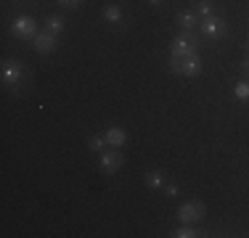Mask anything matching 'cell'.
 Here are the masks:
<instances>
[{"instance_id":"obj_1","label":"cell","mask_w":249,"mask_h":238,"mask_svg":"<svg viewBox=\"0 0 249 238\" xmlns=\"http://www.w3.org/2000/svg\"><path fill=\"white\" fill-rule=\"evenodd\" d=\"M173 58H186L191 56V53H196V34H194V29H183L180 34L173 40Z\"/></svg>"},{"instance_id":"obj_2","label":"cell","mask_w":249,"mask_h":238,"mask_svg":"<svg viewBox=\"0 0 249 238\" xmlns=\"http://www.w3.org/2000/svg\"><path fill=\"white\" fill-rule=\"evenodd\" d=\"M170 69H173L175 74L196 77L201 71V58L196 56V53H191V56H186V58H173V61H170Z\"/></svg>"},{"instance_id":"obj_3","label":"cell","mask_w":249,"mask_h":238,"mask_svg":"<svg viewBox=\"0 0 249 238\" xmlns=\"http://www.w3.org/2000/svg\"><path fill=\"white\" fill-rule=\"evenodd\" d=\"M11 32H14L19 40H35V34H37V24H35L32 16L21 14V16H16V19L11 21Z\"/></svg>"},{"instance_id":"obj_4","label":"cell","mask_w":249,"mask_h":238,"mask_svg":"<svg viewBox=\"0 0 249 238\" xmlns=\"http://www.w3.org/2000/svg\"><path fill=\"white\" fill-rule=\"evenodd\" d=\"M201 217H204V204H201V201H186V204L178 209V220H180L183 225H194V222H199Z\"/></svg>"},{"instance_id":"obj_5","label":"cell","mask_w":249,"mask_h":238,"mask_svg":"<svg viewBox=\"0 0 249 238\" xmlns=\"http://www.w3.org/2000/svg\"><path fill=\"white\" fill-rule=\"evenodd\" d=\"M98 167H101V172H104V175H114V172L122 167V153L117 151V148H106V151H101Z\"/></svg>"},{"instance_id":"obj_6","label":"cell","mask_w":249,"mask_h":238,"mask_svg":"<svg viewBox=\"0 0 249 238\" xmlns=\"http://www.w3.org/2000/svg\"><path fill=\"white\" fill-rule=\"evenodd\" d=\"M21 80H24V67H21L19 61H14V58H5L3 61V82L11 87H16Z\"/></svg>"},{"instance_id":"obj_7","label":"cell","mask_w":249,"mask_h":238,"mask_svg":"<svg viewBox=\"0 0 249 238\" xmlns=\"http://www.w3.org/2000/svg\"><path fill=\"white\" fill-rule=\"evenodd\" d=\"M32 45H35V51H37V53H53V51H56V45H58V37H56V34H51L48 29H43V32L35 34Z\"/></svg>"},{"instance_id":"obj_8","label":"cell","mask_w":249,"mask_h":238,"mask_svg":"<svg viewBox=\"0 0 249 238\" xmlns=\"http://www.w3.org/2000/svg\"><path fill=\"white\" fill-rule=\"evenodd\" d=\"M201 34H204L207 40H217L223 37V21L220 16H207V19H201Z\"/></svg>"},{"instance_id":"obj_9","label":"cell","mask_w":249,"mask_h":238,"mask_svg":"<svg viewBox=\"0 0 249 238\" xmlns=\"http://www.w3.org/2000/svg\"><path fill=\"white\" fill-rule=\"evenodd\" d=\"M104 135H106V140H109V146H111V148H122L124 143H127V135H124V130H122V127H109Z\"/></svg>"},{"instance_id":"obj_10","label":"cell","mask_w":249,"mask_h":238,"mask_svg":"<svg viewBox=\"0 0 249 238\" xmlns=\"http://www.w3.org/2000/svg\"><path fill=\"white\" fill-rule=\"evenodd\" d=\"M196 21H201L196 16V11H180V14H178V27L180 29H194Z\"/></svg>"},{"instance_id":"obj_11","label":"cell","mask_w":249,"mask_h":238,"mask_svg":"<svg viewBox=\"0 0 249 238\" xmlns=\"http://www.w3.org/2000/svg\"><path fill=\"white\" fill-rule=\"evenodd\" d=\"M104 21H109V24H122V8L120 5H106L104 8Z\"/></svg>"},{"instance_id":"obj_12","label":"cell","mask_w":249,"mask_h":238,"mask_svg":"<svg viewBox=\"0 0 249 238\" xmlns=\"http://www.w3.org/2000/svg\"><path fill=\"white\" fill-rule=\"evenodd\" d=\"M146 186H149L151 190H159V188H164V175L159 170H151L149 175H146Z\"/></svg>"},{"instance_id":"obj_13","label":"cell","mask_w":249,"mask_h":238,"mask_svg":"<svg viewBox=\"0 0 249 238\" xmlns=\"http://www.w3.org/2000/svg\"><path fill=\"white\" fill-rule=\"evenodd\" d=\"M106 146H109V140H106V135H93L90 140H88V148H90L93 153H101V151H106Z\"/></svg>"},{"instance_id":"obj_14","label":"cell","mask_w":249,"mask_h":238,"mask_svg":"<svg viewBox=\"0 0 249 238\" xmlns=\"http://www.w3.org/2000/svg\"><path fill=\"white\" fill-rule=\"evenodd\" d=\"M45 29L58 37V34L64 32V19H61V16H48V19H45Z\"/></svg>"},{"instance_id":"obj_15","label":"cell","mask_w":249,"mask_h":238,"mask_svg":"<svg viewBox=\"0 0 249 238\" xmlns=\"http://www.w3.org/2000/svg\"><path fill=\"white\" fill-rule=\"evenodd\" d=\"M233 95L239 101H249V80H239L233 85Z\"/></svg>"},{"instance_id":"obj_16","label":"cell","mask_w":249,"mask_h":238,"mask_svg":"<svg viewBox=\"0 0 249 238\" xmlns=\"http://www.w3.org/2000/svg\"><path fill=\"white\" fill-rule=\"evenodd\" d=\"M215 11H212V0H196V16L199 19H207V16H212Z\"/></svg>"},{"instance_id":"obj_17","label":"cell","mask_w":249,"mask_h":238,"mask_svg":"<svg viewBox=\"0 0 249 238\" xmlns=\"http://www.w3.org/2000/svg\"><path fill=\"white\" fill-rule=\"evenodd\" d=\"M170 236H175V238H196L199 230H194L191 225H180V228H178L175 233H170Z\"/></svg>"},{"instance_id":"obj_18","label":"cell","mask_w":249,"mask_h":238,"mask_svg":"<svg viewBox=\"0 0 249 238\" xmlns=\"http://www.w3.org/2000/svg\"><path fill=\"white\" fill-rule=\"evenodd\" d=\"M164 193H167V196H178V186H175V183H167V186H164Z\"/></svg>"},{"instance_id":"obj_19","label":"cell","mask_w":249,"mask_h":238,"mask_svg":"<svg viewBox=\"0 0 249 238\" xmlns=\"http://www.w3.org/2000/svg\"><path fill=\"white\" fill-rule=\"evenodd\" d=\"M58 3H61L64 8H74V5H80L82 0H58Z\"/></svg>"},{"instance_id":"obj_20","label":"cell","mask_w":249,"mask_h":238,"mask_svg":"<svg viewBox=\"0 0 249 238\" xmlns=\"http://www.w3.org/2000/svg\"><path fill=\"white\" fill-rule=\"evenodd\" d=\"M244 74H247V80H249V58L244 61Z\"/></svg>"},{"instance_id":"obj_21","label":"cell","mask_w":249,"mask_h":238,"mask_svg":"<svg viewBox=\"0 0 249 238\" xmlns=\"http://www.w3.org/2000/svg\"><path fill=\"white\" fill-rule=\"evenodd\" d=\"M149 3H154V5H157V3H162V0H149Z\"/></svg>"},{"instance_id":"obj_22","label":"cell","mask_w":249,"mask_h":238,"mask_svg":"<svg viewBox=\"0 0 249 238\" xmlns=\"http://www.w3.org/2000/svg\"><path fill=\"white\" fill-rule=\"evenodd\" d=\"M247 51H249V40H247Z\"/></svg>"}]
</instances>
